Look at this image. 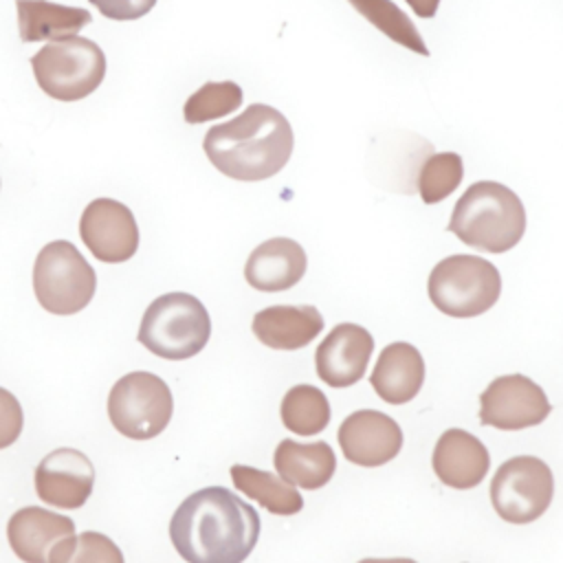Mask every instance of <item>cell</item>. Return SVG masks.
Masks as SVG:
<instances>
[{
    "instance_id": "6da1fadb",
    "label": "cell",
    "mask_w": 563,
    "mask_h": 563,
    "mask_svg": "<svg viewBox=\"0 0 563 563\" xmlns=\"http://www.w3.org/2000/svg\"><path fill=\"white\" fill-rule=\"evenodd\" d=\"M169 539L187 563H244L260 539V515L229 488L207 486L176 508Z\"/></svg>"
},
{
    "instance_id": "7a4b0ae2",
    "label": "cell",
    "mask_w": 563,
    "mask_h": 563,
    "mask_svg": "<svg viewBox=\"0 0 563 563\" xmlns=\"http://www.w3.org/2000/svg\"><path fill=\"white\" fill-rule=\"evenodd\" d=\"M288 119L266 103H251L227 123L211 125L202 147L211 165L233 180H266L279 174L292 154Z\"/></svg>"
},
{
    "instance_id": "3957f363",
    "label": "cell",
    "mask_w": 563,
    "mask_h": 563,
    "mask_svg": "<svg viewBox=\"0 0 563 563\" xmlns=\"http://www.w3.org/2000/svg\"><path fill=\"white\" fill-rule=\"evenodd\" d=\"M449 231L466 246L504 253L523 238L526 209L510 187L495 180H477L455 202Z\"/></svg>"
},
{
    "instance_id": "277c9868",
    "label": "cell",
    "mask_w": 563,
    "mask_h": 563,
    "mask_svg": "<svg viewBox=\"0 0 563 563\" xmlns=\"http://www.w3.org/2000/svg\"><path fill=\"white\" fill-rule=\"evenodd\" d=\"M211 336V317L189 292H167L154 299L139 325V343L169 361L196 356Z\"/></svg>"
},
{
    "instance_id": "5b68a950",
    "label": "cell",
    "mask_w": 563,
    "mask_h": 563,
    "mask_svg": "<svg viewBox=\"0 0 563 563\" xmlns=\"http://www.w3.org/2000/svg\"><path fill=\"white\" fill-rule=\"evenodd\" d=\"M427 292L431 303L449 317H477L497 303L501 295V275L493 262L457 253L433 266Z\"/></svg>"
},
{
    "instance_id": "8992f818",
    "label": "cell",
    "mask_w": 563,
    "mask_h": 563,
    "mask_svg": "<svg viewBox=\"0 0 563 563\" xmlns=\"http://www.w3.org/2000/svg\"><path fill=\"white\" fill-rule=\"evenodd\" d=\"M37 86L57 101H79L95 92L106 77V55L88 37L73 35L42 46L31 57Z\"/></svg>"
},
{
    "instance_id": "52a82bcc",
    "label": "cell",
    "mask_w": 563,
    "mask_h": 563,
    "mask_svg": "<svg viewBox=\"0 0 563 563\" xmlns=\"http://www.w3.org/2000/svg\"><path fill=\"white\" fill-rule=\"evenodd\" d=\"M97 275L68 240H53L35 257L33 290L40 306L53 314H75L95 297Z\"/></svg>"
},
{
    "instance_id": "ba28073f",
    "label": "cell",
    "mask_w": 563,
    "mask_h": 563,
    "mask_svg": "<svg viewBox=\"0 0 563 563\" xmlns=\"http://www.w3.org/2000/svg\"><path fill=\"white\" fill-rule=\"evenodd\" d=\"M174 398L167 383L152 372L121 376L108 396L112 427L130 440L156 438L172 420Z\"/></svg>"
},
{
    "instance_id": "9c48e42d",
    "label": "cell",
    "mask_w": 563,
    "mask_h": 563,
    "mask_svg": "<svg viewBox=\"0 0 563 563\" xmlns=\"http://www.w3.org/2000/svg\"><path fill=\"white\" fill-rule=\"evenodd\" d=\"M554 475L534 455L506 460L490 479V501L508 523H530L539 519L552 501Z\"/></svg>"
},
{
    "instance_id": "30bf717a",
    "label": "cell",
    "mask_w": 563,
    "mask_h": 563,
    "mask_svg": "<svg viewBox=\"0 0 563 563\" xmlns=\"http://www.w3.org/2000/svg\"><path fill=\"white\" fill-rule=\"evenodd\" d=\"M552 411L545 391L523 374H506L490 380L479 396L482 424L519 431L543 422Z\"/></svg>"
},
{
    "instance_id": "8fae6325",
    "label": "cell",
    "mask_w": 563,
    "mask_h": 563,
    "mask_svg": "<svg viewBox=\"0 0 563 563\" xmlns=\"http://www.w3.org/2000/svg\"><path fill=\"white\" fill-rule=\"evenodd\" d=\"M79 235L88 251L106 264L128 262L139 249L134 213L114 198H95L79 218Z\"/></svg>"
},
{
    "instance_id": "7c38bea8",
    "label": "cell",
    "mask_w": 563,
    "mask_h": 563,
    "mask_svg": "<svg viewBox=\"0 0 563 563\" xmlns=\"http://www.w3.org/2000/svg\"><path fill=\"white\" fill-rule=\"evenodd\" d=\"M95 486V466L77 449L51 451L35 468V490L44 504L55 508H81Z\"/></svg>"
},
{
    "instance_id": "4fadbf2b",
    "label": "cell",
    "mask_w": 563,
    "mask_h": 563,
    "mask_svg": "<svg viewBox=\"0 0 563 563\" xmlns=\"http://www.w3.org/2000/svg\"><path fill=\"white\" fill-rule=\"evenodd\" d=\"M343 457L358 466H383L402 449V431L394 418L376 409L350 413L339 427Z\"/></svg>"
},
{
    "instance_id": "5bb4252c",
    "label": "cell",
    "mask_w": 563,
    "mask_h": 563,
    "mask_svg": "<svg viewBox=\"0 0 563 563\" xmlns=\"http://www.w3.org/2000/svg\"><path fill=\"white\" fill-rule=\"evenodd\" d=\"M374 352L372 334L358 323H339L314 352V367L328 387H352L367 369Z\"/></svg>"
},
{
    "instance_id": "9a60e30c",
    "label": "cell",
    "mask_w": 563,
    "mask_h": 563,
    "mask_svg": "<svg viewBox=\"0 0 563 563\" xmlns=\"http://www.w3.org/2000/svg\"><path fill=\"white\" fill-rule=\"evenodd\" d=\"M70 534H75V521L70 517L40 506L20 508L7 523L9 545L24 563H48L53 545Z\"/></svg>"
},
{
    "instance_id": "2e32d148",
    "label": "cell",
    "mask_w": 563,
    "mask_h": 563,
    "mask_svg": "<svg viewBox=\"0 0 563 563\" xmlns=\"http://www.w3.org/2000/svg\"><path fill=\"white\" fill-rule=\"evenodd\" d=\"M433 473L451 488H475L488 473L490 457L479 438L464 429H446L433 449Z\"/></svg>"
},
{
    "instance_id": "e0dca14e",
    "label": "cell",
    "mask_w": 563,
    "mask_h": 563,
    "mask_svg": "<svg viewBox=\"0 0 563 563\" xmlns=\"http://www.w3.org/2000/svg\"><path fill=\"white\" fill-rule=\"evenodd\" d=\"M308 266L306 251L290 238H271L255 246L244 264L246 282L262 292H279L301 282Z\"/></svg>"
},
{
    "instance_id": "ac0fdd59",
    "label": "cell",
    "mask_w": 563,
    "mask_h": 563,
    "mask_svg": "<svg viewBox=\"0 0 563 563\" xmlns=\"http://www.w3.org/2000/svg\"><path fill=\"white\" fill-rule=\"evenodd\" d=\"M253 334L273 350H301L323 330L321 312L310 303L268 306L253 317Z\"/></svg>"
},
{
    "instance_id": "d6986e66",
    "label": "cell",
    "mask_w": 563,
    "mask_h": 563,
    "mask_svg": "<svg viewBox=\"0 0 563 563\" xmlns=\"http://www.w3.org/2000/svg\"><path fill=\"white\" fill-rule=\"evenodd\" d=\"M424 383V358L411 343L396 341L383 347L369 385L389 405H405L416 398Z\"/></svg>"
},
{
    "instance_id": "ffe728a7",
    "label": "cell",
    "mask_w": 563,
    "mask_h": 563,
    "mask_svg": "<svg viewBox=\"0 0 563 563\" xmlns=\"http://www.w3.org/2000/svg\"><path fill=\"white\" fill-rule=\"evenodd\" d=\"M273 464L282 479L306 490H317L325 486L336 471L334 451L323 440L308 444L282 440L275 449Z\"/></svg>"
},
{
    "instance_id": "44dd1931",
    "label": "cell",
    "mask_w": 563,
    "mask_h": 563,
    "mask_svg": "<svg viewBox=\"0 0 563 563\" xmlns=\"http://www.w3.org/2000/svg\"><path fill=\"white\" fill-rule=\"evenodd\" d=\"M22 42H55L77 35L92 15L81 7H66L48 0H15Z\"/></svg>"
},
{
    "instance_id": "7402d4cb",
    "label": "cell",
    "mask_w": 563,
    "mask_h": 563,
    "mask_svg": "<svg viewBox=\"0 0 563 563\" xmlns=\"http://www.w3.org/2000/svg\"><path fill=\"white\" fill-rule=\"evenodd\" d=\"M231 479L240 493L249 495L273 515H295L303 508V497L295 490V486L268 471L233 464Z\"/></svg>"
},
{
    "instance_id": "603a6c76",
    "label": "cell",
    "mask_w": 563,
    "mask_h": 563,
    "mask_svg": "<svg viewBox=\"0 0 563 563\" xmlns=\"http://www.w3.org/2000/svg\"><path fill=\"white\" fill-rule=\"evenodd\" d=\"M279 416L288 431L297 435H317L330 422V402L319 387L295 385L284 394Z\"/></svg>"
},
{
    "instance_id": "cb8c5ba5",
    "label": "cell",
    "mask_w": 563,
    "mask_h": 563,
    "mask_svg": "<svg viewBox=\"0 0 563 563\" xmlns=\"http://www.w3.org/2000/svg\"><path fill=\"white\" fill-rule=\"evenodd\" d=\"M367 22H372L383 35H387L391 42L427 57L429 48L422 42V35L418 33L416 24L409 20V15L398 9L391 0H347Z\"/></svg>"
},
{
    "instance_id": "d4e9b609",
    "label": "cell",
    "mask_w": 563,
    "mask_h": 563,
    "mask_svg": "<svg viewBox=\"0 0 563 563\" xmlns=\"http://www.w3.org/2000/svg\"><path fill=\"white\" fill-rule=\"evenodd\" d=\"M242 106V88L235 81H207L183 106L187 123H207L235 112Z\"/></svg>"
},
{
    "instance_id": "484cf974",
    "label": "cell",
    "mask_w": 563,
    "mask_h": 563,
    "mask_svg": "<svg viewBox=\"0 0 563 563\" xmlns=\"http://www.w3.org/2000/svg\"><path fill=\"white\" fill-rule=\"evenodd\" d=\"M48 563H125L119 545L95 530L64 537L48 552Z\"/></svg>"
},
{
    "instance_id": "4316f807",
    "label": "cell",
    "mask_w": 563,
    "mask_h": 563,
    "mask_svg": "<svg viewBox=\"0 0 563 563\" xmlns=\"http://www.w3.org/2000/svg\"><path fill=\"white\" fill-rule=\"evenodd\" d=\"M464 176V163L455 152L431 154L418 174V191L427 205L442 202L451 196Z\"/></svg>"
},
{
    "instance_id": "83f0119b",
    "label": "cell",
    "mask_w": 563,
    "mask_h": 563,
    "mask_svg": "<svg viewBox=\"0 0 563 563\" xmlns=\"http://www.w3.org/2000/svg\"><path fill=\"white\" fill-rule=\"evenodd\" d=\"M22 424L24 416L18 398L9 389L0 387V449L11 446L20 438Z\"/></svg>"
},
{
    "instance_id": "f1b7e54d",
    "label": "cell",
    "mask_w": 563,
    "mask_h": 563,
    "mask_svg": "<svg viewBox=\"0 0 563 563\" xmlns=\"http://www.w3.org/2000/svg\"><path fill=\"white\" fill-rule=\"evenodd\" d=\"M110 20H139L150 13L156 0H88Z\"/></svg>"
},
{
    "instance_id": "f546056e",
    "label": "cell",
    "mask_w": 563,
    "mask_h": 563,
    "mask_svg": "<svg viewBox=\"0 0 563 563\" xmlns=\"http://www.w3.org/2000/svg\"><path fill=\"white\" fill-rule=\"evenodd\" d=\"M418 18H433L438 13L440 0H405Z\"/></svg>"
},
{
    "instance_id": "4dcf8cb0",
    "label": "cell",
    "mask_w": 563,
    "mask_h": 563,
    "mask_svg": "<svg viewBox=\"0 0 563 563\" xmlns=\"http://www.w3.org/2000/svg\"><path fill=\"white\" fill-rule=\"evenodd\" d=\"M358 563H418L413 559H361Z\"/></svg>"
}]
</instances>
